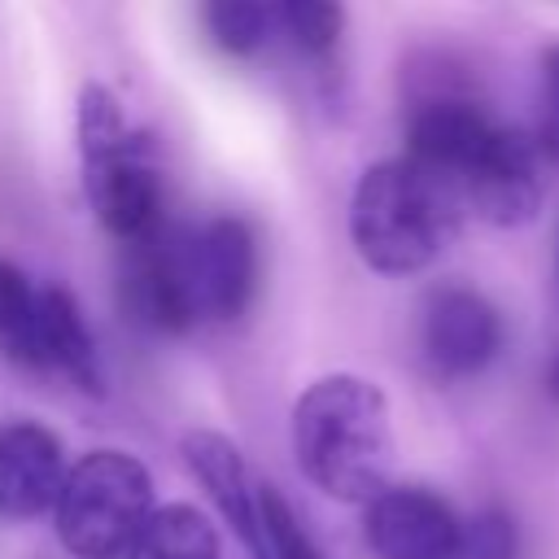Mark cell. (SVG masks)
<instances>
[{
    "mask_svg": "<svg viewBox=\"0 0 559 559\" xmlns=\"http://www.w3.org/2000/svg\"><path fill=\"white\" fill-rule=\"evenodd\" d=\"M293 454L301 476L336 502H376L389 489V402L367 376H319L293 406Z\"/></svg>",
    "mask_w": 559,
    "mask_h": 559,
    "instance_id": "obj_1",
    "label": "cell"
},
{
    "mask_svg": "<svg viewBox=\"0 0 559 559\" xmlns=\"http://www.w3.org/2000/svg\"><path fill=\"white\" fill-rule=\"evenodd\" d=\"M459 188L402 157L371 162L349 197V240L358 258L380 275H415L424 271L459 231L463 218Z\"/></svg>",
    "mask_w": 559,
    "mask_h": 559,
    "instance_id": "obj_2",
    "label": "cell"
},
{
    "mask_svg": "<svg viewBox=\"0 0 559 559\" xmlns=\"http://www.w3.org/2000/svg\"><path fill=\"white\" fill-rule=\"evenodd\" d=\"M153 511L148 467L127 450H92L70 463L52 520L74 559H127Z\"/></svg>",
    "mask_w": 559,
    "mask_h": 559,
    "instance_id": "obj_3",
    "label": "cell"
},
{
    "mask_svg": "<svg viewBox=\"0 0 559 559\" xmlns=\"http://www.w3.org/2000/svg\"><path fill=\"white\" fill-rule=\"evenodd\" d=\"M463 205L489 227H520L537 214L546 197V140L498 127L459 179Z\"/></svg>",
    "mask_w": 559,
    "mask_h": 559,
    "instance_id": "obj_4",
    "label": "cell"
},
{
    "mask_svg": "<svg viewBox=\"0 0 559 559\" xmlns=\"http://www.w3.org/2000/svg\"><path fill=\"white\" fill-rule=\"evenodd\" d=\"M83 192L92 214L105 231H114L122 245H135L153 236L162 218V179L148 157L144 135H127L122 144H109L100 153L83 157Z\"/></svg>",
    "mask_w": 559,
    "mask_h": 559,
    "instance_id": "obj_5",
    "label": "cell"
},
{
    "mask_svg": "<svg viewBox=\"0 0 559 559\" xmlns=\"http://www.w3.org/2000/svg\"><path fill=\"white\" fill-rule=\"evenodd\" d=\"M122 297L127 310L157 332H183L188 323H197L201 306L192 284V236L162 223L153 236L127 245Z\"/></svg>",
    "mask_w": 559,
    "mask_h": 559,
    "instance_id": "obj_6",
    "label": "cell"
},
{
    "mask_svg": "<svg viewBox=\"0 0 559 559\" xmlns=\"http://www.w3.org/2000/svg\"><path fill=\"white\" fill-rule=\"evenodd\" d=\"M502 349V319L476 288H432L419 310V354L432 376H476Z\"/></svg>",
    "mask_w": 559,
    "mask_h": 559,
    "instance_id": "obj_7",
    "label": "cell"
},
{
    "mask_svg": "<svg viewBox=\"0 0 559 559\" xmlns=\"http://www.w3.org/2000/svg\"><path fill=\"white\" fill-rule=\"evenodd\" d=\"M367 546L376 559H459L463 520L445 498L419 485H389L367 507Z\"/></svg>",
    "mask_w": 559,
    "mask_h": 559,
    "instance_id": "obj_8",
    "label": "cell"
},
{
    "mask_svg": "<svg viewBox=\"0 0 559 559\" xmlns=\"http://www.w3.org/2000/svg\"><path fill=\"white\" fill-rule=\"evenodd\" d=\"M498 122L463 92H428L406 114V157L445 175L454 188L489 144ZM463 197V192H459Z\"/></svg>",
    "mask_w": 559,
    "mask_h": 559,
    "instance_id": "obj_9",
    "label": "cell"
},
{
    "mask_svg": "<svg viewBox=\"0 0 559 559\" xmlns=\"http://www.w3.org/2000/svg\"><path fill=\"white\" fill-rule=\"evenodd\" d=\"M192 284L201 319L231 323L249 310L258 288V245L240 218H214L192 231Z\"/></svg>",
    "mask_w": 559,
    "mask_h": 559,
    "instance_id": "obj_10",
    "label": "cell"
},
{
    "mask_svg": "<svg viewBox=\"0 0 559 559\" xmlns=\"http://www.w3.org/2000/svg\"><path fill=\"white\" fill-rule=\"evenodd\" d=\"M179 454L188 472L201 480V489L214 498L218 515L236 528V537L249 546L253 559H266V528H262V480L249 476L240 450L231 437L214 428H192L179 441Z\"/></svg>",
    "mask_w": 559,
    "mask_h": 559,
    "instance_id": "obj_11",
    "label": "cell"
},
{
    "mask_svg": "<svg viewBox=\"0 0 559 559\" xmlns=\"http://www.w3.org/2000/svg\"><path fill=\"white\" fill-rule=\"evenodd\" d=\"M66 476V450L44 424L17 419L0 428V520H35L52 511Z\"/></svg>",
    "mask_w": 559,
    "mask_h": 559,
    "instance_id": "obj_12",
    "label": "cell"
},
{
    "mask_svg": "<svg viewBox=\"0 0 559 559\" xmlns=\"http://www.w3.org/2000/svg\"><path fill=\"white\" fill-rule=\"evenodd\" d=\"M0 354L26 371H52L44 288L13 262H0Z\"/></svg>",
    "mask_w": 559,
    "mask_h": 559,
    "instance_id": "obj_13",
    "label": "cell"
},
{
    "mask_svg": "<svg viewBox=\"0 0 559 559\" xmlns=\"http://www.w3.org/2000/svg\"><path fill=\"white\" fill-rule=\"evenodd\" d=\"M48 301V354L52 367L66 371L83 393H100L105 376H100V358H96V341L79 314V301L66 288H44Z\"/></svg>",
    "mask_w": 559,
    "mask_h": 559,
    "instance_id": "obj_14",
    "label": "cell"
},
{
    "mask_svg": "<svg viewBox=\"0 0 559 559\" xmlns=\"http://www.w3.org/2000/svg\"><path fill=\"white\" fill-rule=\"evenodd\" d=\"M127 559H218V533L197 507L170 502L153 511Z\"/></svg>",
    "mask_w": 559,
    "mask_h": 559,
    "instance_id": "obj_15",
    "label": "cell"
},
{
    "mask_svg": "<svg viewBox=\"0 0 559 559\" xmlns=\"http://www.w3.org/2000/svg\"><path fill=\"white\" fill-rule=\"evenodd\" d=\"M201 26L210 35V44L227 57H253L266 35L275 31V4H258V0H210L201 9Z\"/></svg>",
    "mask_w": 559,
    "mask_h": 559,
    "instance_id": "obj_16",
    "label": "cell"
},
{
    "mask_svg": "<svg viewBox=\"0 0 559 559\" xmlns=\"http://www.w3.org/2000/svg\"><path fill=\"white\" fill-rule=\"evenodd\" d=\"M275 26L288 31V39L301 52H332L345 26V9L332 0H284L275 4Z\"/></svg>",
    "mask_w": 559,
    "mask_h": 559,
    "instance_id": "obj_17",
    "label": "cell"
},
{
    "mask_svg": "<svg viewBox=\"0 0 559 559\" xmlns=\"http://www.w3.org/2000/svg\"><path fill=\"white\" fill-rule=\"evenodd\" d=\"M262 528H266V559H323L319 546L306 537L301 520L293 515L288 498L262 480Z\"/></svg>",
    "mask_w": 559,
    "mask_h": 559,
    "instance_id": "obj_18",
    "label": "cell"
},
{
    "mask_svg": "<svg viewBox=\"0 0 559 559\" xmlns=\"http://www.w3.org/2000/svg\"><path fill=\"white\" fill-rule=\"evenodd\" d=\"M520 537L502 507H485L472 520H463V555L459 559H515Z\"/></svg>",
    "mask_w": 559,
    "mask_h": 559,
    "instance_id": "obj_19",
    "label": "cell"
},
{
    "mask_svg": "<svg viewBox=\"0 0 559 559\" xmlns=\"http://www.w3.org/2000/svg\"><path fill=\"white\" fill-rule=\"evenodd\" d=\"M542 105H546V148H559V44L542 52Z\"/></svg>",
    "mask_w": 559,
    "mask_h": 559,
    "instance_id": "obj_20",
    "label": "cell"
}]
</instances>
